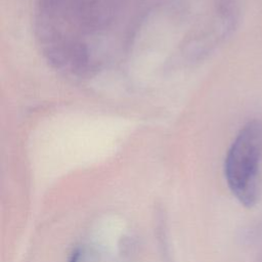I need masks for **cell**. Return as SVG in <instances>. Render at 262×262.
Here are the masks:
<instances>
[{"label":"cell","mask_w":262,"mask_h":262,"mask_svg":"<svg viewBox=\"0 0 262 262\" xmlns=\"http://www.w3.org/2000/svg\"><path fill=\"white\" fill-rule=\"evenodd\" d=\"M87 12L81 0H39L38 39L48 60L56 67L82 70L87 64V49L78 36Z\"/></svg>","instance_id":"cell-1"},{"label":"cell","mask_w":262,"mask_h":262,"mask_svg":"<svg viewBox=\"0 0 262 262\" xmlns=\"http://www.w3.org/2000/svg\"><path fill=\"white\" fill-rule=\"evenodd\" d=\"M262 162V124L247 123L232 141L224 162L229 189L241 204L252 207L259 198Z\"/></svg>","instance_id":"cell-2"}]
</instances>
